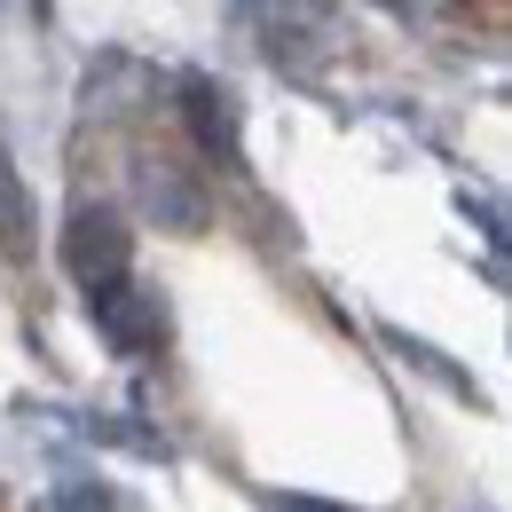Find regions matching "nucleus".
Segmentation results:
<instances>
[{"instance_id":"f257e3e1","label":"nucleus","mask_w":512,"mask_h":512,"mask_svg":"<svg viewBox=\"0 0 512 512\" xmlns=\"http://www.w3.org/2000/svg\"><path fill=\"white\" fill-rule=\"evenodd\" d=\"M87 323H95L119 355H158V347H166V308H158V292H142L134 276L87 284Z\"/></svg>"},{"instance_id":"f03ea898","label":"nucleus","mask_w":512,"mask_h":512,"mask_svg":"<svg viewBox=\"0 0 512 512\" xmlns=\"http://www.w3.org/2000/svg\"><path fill=\"white\" fill-rule=\"evenodd\" d=\"M56 253H64V268L79 284H111V276H127V260H134V229L111 213V205H71Z\"/></svg>"},{"instance_id":"7ed1b4c3","label":"nucleus","mask_w":512,"mask_h":512,"mask_svg":"<svg viewBox=\"0 0 512 512\" xmlns=\"http://www.w3.org/2000/svg\"><path fill=\"white\" fill-rule=\"evenodd\" d=\"M182 127H190V142L205 158H221L229 174L245 166V111H237V95H229L221 79H205V71L182 79Z\"/></svg>"},{"instance_id":"20e7f679","label":"nucleus","mask_w":512,"mask_h":512,"mask_svg":"<svg viewBox=\"0 0 512 512\" xmlns=\"http://www.w3.org/2000/svg\"><path fill=\"white\" fill-rule=\"evenodd\" d=\"M0 253L8 260L32 253V205H24V182H16V166H8V150H0Z\"/></svg>"},{"instance_id":"39448f33","label":"nucleus","mask_w":512,"mask_h":512,"mask_svg":"<svg viewBox=\"0 0 512 512\" xmlns=\"http://www.w3.org/2000/svg\"><path fill=\"white\" fill-rule=\"evenodd\" d=\"M48 512H119V497H111L103 481H64V489H56V505H48Z\"/></svg>"},{"instance_id":"423d86ee","label":"nucleus","mask_w":512,"mask_h":512,"mask_svg":"<svg viewBox=\"0 0 512 512\" xmlns=\"http://www.w3.org/2000/svg\"><path fill=\"white\" fill-rule=\"evenodd\" d=\"M268 512H355V505H323V497H300V489H292V497H268Z\"/></svg>"}]
</instances>
